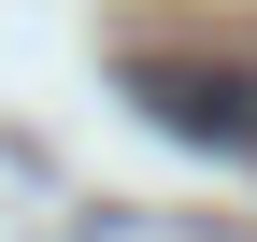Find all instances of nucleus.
Here are the masks:
<instances>
[{
  "label": "nucleus",
  "instance_id": "1",
  "mask_svg": "<svg viewBox=\"0 0 257 242\" xmlns=\"http://www.w3.org/2000/svg\"><path fill=\"white\" fill-rule=\"evenodd\" d=\"M143 114L172 142H200V157H257V72L243 57H143Z\"/></svg>",
  "mask_w": 257,
  "mask_h": 242
}]
</instances>
